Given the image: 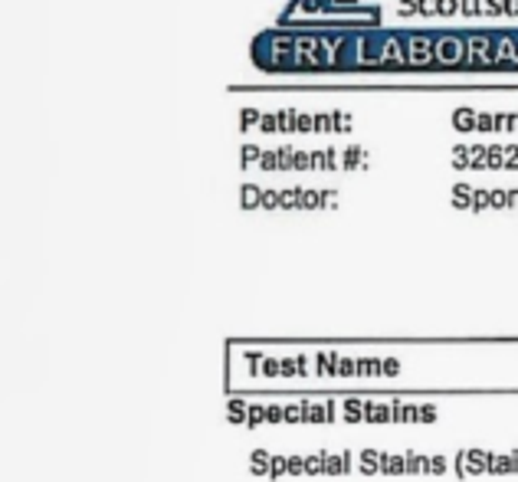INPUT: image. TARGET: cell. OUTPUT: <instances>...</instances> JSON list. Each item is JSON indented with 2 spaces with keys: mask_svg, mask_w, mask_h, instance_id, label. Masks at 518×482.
Here are the masks:
<instances>
[{
  "mask_svg": "<svg viewBox=\"0 0 518 482\" xmlns=\"http://www.w3.org/2000/svg\"><path fill=\"white\" fill-rule=\"evenodd\" d=\"M436 66H469V43L463 34H436Z\"/></svg>",
  "mask_w": 518,
  "mask_h": 482,
  "instance_id": "6da1fadb",
  "label": "cell"
},
{
  "mask_svg": "<svg viewBox=\"0 0 518 482\" xmlns=\"http://www.w3.org/2000/svg\"><path fill=\"white\" fill-rule=\"evenodd\" d=\"M436 63V34H407V66H430Z\"/></svg>",
  "mask_w": 518,
  "mask_h": 482,
  "instance_id": "7a4b0ae2",
  "label": "cell"
},
{
  "mask_svg": "<svg viewBox=\"0 0 518 482\" xmlns=\"http://www.w3.org/2000/svg\"><path fill=\"white\" fill-rule=\"evenodd\" d=\"M466 43H469V63L495 66V36L493 34H466Z\"/></svg>",
  "mask_w": 518,
  "mask_h": 482,
  "instance_id": "3957f363",
  "label": "cell"
},
{
  "mask_svg": "<svg viewBox=\"0 0 518 482\" xmlns=\"http://www.w3.org/2000/svg\"><path fill=\"white\" fill-rule=\"evenodd\" d=\"M384 53H380V66H407V34H388Z\"/></svg>",
  "mask_w": 518,
  "mask_h": 482,
  "instance_id": "277c9868",
  "label": "cell"
},
{
  "mask_svg": "<svg viewBox=\"0 0 518 482\" xmlns=\"http://www.w3.org/2000/svg\"><path fill=\"white\" fill-rule=\"evenodd\" d=\"M354 66H380V53H384V40H371V36H354Z\"/></svg>",
  "mask_w": 518,
  "mask_h": 482,
  "instance_id": "5b68a950",
  "label": "cell"
},
{
  "mask_svg": "<svg viewBox=\"0 0 518 482\" xmlns=\"http://www.w3.org/2000/svg\"><path fill=\"white\" fill-rule=\"evenodd\" d=\"M495 63H515L518 66V40L515 34L495 36Z\"/></svg>",
  "mask_w": 518,
  "mask_h": 482,
  "instance_id": "8992f818",
  "label": "cell"
},
{
  "mask_svg": "<svg viewBox=\"0 0 518 482\" xmlns=\"http://www.w3.org/2000/svg\"><path fill=\"white\" fill-rule=\"evenodd\" d=\"M475 121H479V112H473V109H456V112H453V125H456V131H473Z\"/></svg>",
  "mask_w": 518,
  "mask_h": 482,
  "instance_id": "52a82bcc",
  "label": "cell"
},
{
  "mask_svg": "<svg viewBox=\"0 0 518 482\" xmlns=\"http://www.w3.org/2000/svg\"><path fill=\"white\" fill-rule=\"evenodd\" d=\"M459 10H463L466 17H483V14H485V0H459Z\"/></svg>",
  "mask_w": 518,
  "mask_h": 482,
  "instance_id": "ba28073f",
  "label": "cell"
},
{
  "mask_svg": "<svg viewBox=\"0 0 518 482\" xmlns=\"http://www.w3.org/2000/svg\"><path fill=\"white\" fill-rule=\"evenodd\" d=\"M295 125H299V112H295V109H285V112H279V129L295 131Z\"/></svg>",
  "mask_w": 518,
  "mask_h": 482,
  "instance_id": "9c48e42d",
  "label": "cell"
},
{
  "mask_svg": "<svg viewBox=\"0 0 518 482\" xmlns=\"http://www.w3.org/2000/svg\"><path fill=\"white\" fill-rule=\"evenodd\" d=\"M259 121H263V115H259L256 109H243V112H240L243 129H259Z\"/></svg>",
  "mask_w": 518,
  "mask_h": 482,
  "instance_id": "30bf717a",
  "label": "cell"
},
{
  "mask_svg": "<svg viewBox=\"0 0 518 482\" xmlns=\"http://www.w3.org/2000/svg\"><path fill=\"white\" fill-rule=\"evenodd\" d=\"M475 131H483V135H489V131H495V115L479 112V121H475Z\"/></svg>",
  "mask_w": 518,
  "mask_h": 482,
  "instance_id": "8fae6325",
  "label": "cell"
},
{
  "mask_svg": "<svg viewBox=\"0 0 518 482\" xmlns=\"http://www.w3.org/2000/svg\"><path fill=\"white\" fill-rule=\"evenodd\" d=\"M315 131H325V135H329V131H335L331 112H319V115H315Z\"/></svg>",
  "mask_w": 518,
  "mask_h": 482,
  "instance_id": "7c38bea8",
  "label": "cell"
},
{
  "mask_svg": "<svg viewBox=\"0 0 518 482\" xmlns=\"http://www.w3.org/2000/svg\"><path fill=\"white\" fill-rule=\"evenodd\" d=\"M259 131H266V135H273V131H283V129H279V115H263V121H259Z\"/></svg>",
  "mask_w": 518,
  "mask_h": 482,
  "instance_id": "4fadbf2b",
  "label": "cell"
},
{
  "mask_svg": "<svg viewBox=\"0 0 518 482\" xmlns=\"http://www.w3.org/2000/svg\"><path fill=\"white\" fill-rule=\"evenodd\" d=\"M436 7H440V0H417V14H424V17L436 14Z\"/></svg>",
  "mask_w": 518,
  "mask_h": 482,
  "instance_id": "5bb4252c",
  "label": "cell"
},
{
  "mask_svg": "<svg viewBox=\"0 0 518 482\" xmlns=\"http://www.w3.org/2000/svg\"><path fill=\"white\" fill-rule=\"evenodd\" d=\"M456 10H459V0H440V7H436V14H440V17H453Z\"/></svg>",
  "mask_w": 518,
  "mask_h": 482,
  "instance_id": "9a60e30c",
  "label": "cell"
},
{
  "mask_svg": "<svg viewBox=\"0 0 518 482\" xmlns=\"http://www.w3.org/2000/svg\"><path fill=\"white\" fill-rule=\"evenodd\" d=\"M295 164V148H279V168Z\"/></svg>",
  "mask_w": 518,
  "mask_h": 482,
  "instance_id": "2e32d148",
  "label": "cell"
},
{
  "mask_svg": "<svg viewBox=\"0 0 518 482\" xmlns=\"http://www.w3.org/2000/svg\"><path fill=\"white\" fill-rule=\"evenodd\" d=\"M295 131H315V115H299Z\"/></svg>",
  "mask_w": 518,
  "mask_h": 482,
  "instance_id": "e0dca14e",
  "label": "cell"
},
{
  "mask_svg": "<svg viewBox=\"0 0 518 482\" xmlns=\"http://www.w3.org/2000/svg\"><path fill=\"white\" fill-rule=\"evenodd\" d=\"M358 161H361V148H345V164H348V168H354Z\"/></svg>",
  "mask_w": 518,
  "mask_h": 482,
  "instance_id": "ac0fdd59",
  "label": "cell"
},
{
  "mask_svg": "<svg viewBox=\"0 0 518 482\" xmlns=\"http://www.w3.org/2000/svg\"><path fill=\"white\" fill-rule=\"evenodd\" d=\"M256 158H263V151H259L256 145H246V148H243V161H256Z\"/></svg>",
  "mask_w": 518,
  "mask_h": 482,
  "instance_id": "d6986e66",
  "label": "cell"
},
{
  "mask_svg": "<svg viewBox=\"0 0 518 482\" xmlns=\"http://www.w3.org/2000/svg\"><path fill=\"white\" fill-rule=\"evenodd\" d=\"M485 10L489 14H505V0H485Z\"/></svg>",
  "mask_w": 518,
  "mask_h": 482,
  "instance_id": "ffe728a7",
  "label": "cell"
},
{
  "mask_svg": "<svg viewBox=\"0 0 518 482\" xmlns=\"http://www.w3.org/2000/svg\"><path fill=\"white\" fill-rule=\"evenodd\" d=\"M279 164V151H263V168H276Z\"/></svg>",
  "mask_w": 518,
  "mask_h": 482,
  "instance_id": "44dd1931",
  "label": "cell"
},
{
  "mask_svg": "<svg viewBox=\"0 0 518 482\" xmlns=\"http://www.w3.org/2000/svg\"><path fill=\"white\" fill-rule=\"evenodd\" d=\"M502 151H505V148H489V158H485V164H502Z\"/></svg>",
  "mask_w": 518,
  "mask_h": 482,
  "instance_id": "7402d4cb",
  "label": "cell"
},
{
  "mask_svg": "<svg viewBox=\"0 0 518 482\" xmlns=\"http://www.w3.org/2000/svg\"><path fill=\"white\" fill-rule=\"evenodd\" d=\"M469 151H473V148H463V145L456 148V158H453V161H456V168H463V164H466V155H469Z\"/></svg>",
  "mask_w": 518,
  "mask_h": 482,
  "instance_id": "603a6c76",
  "label": "cell"
},
{
  "mask_svg": "<svg viewBox=\"0 0 518 482\" xmlns=\"http://www.w3.org/2000/svg\"><path fill=\"white\" fill-rule=\"evenodd\" d=\"M505 17H518V0H505Z\"/></svg>",
  "mask_w": 518,
  "mask_h": 482,
  "instance_id": "cb8c5ba5",
  "label": "cell"
}]
</instances>
